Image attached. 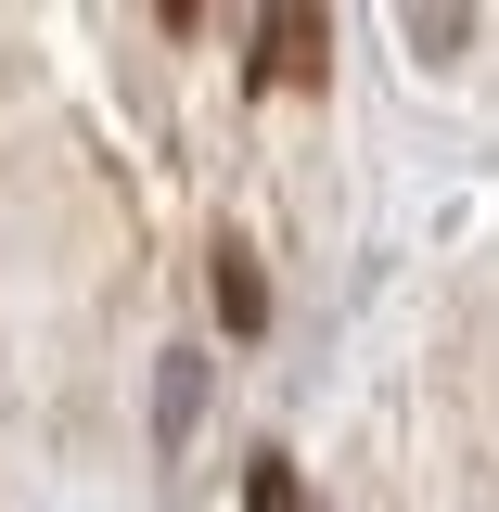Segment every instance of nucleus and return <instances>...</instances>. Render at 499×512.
Returning <instances> with one entry per match:
<instances>
[{
    "label": "nucleus",
    "instance_id": "7ed1b4c3",
    "mask_svg": "<svg viewBox=\"0 0 499 512\" xmlns=\"http://www.w3.org/2000/svg\"><path fill=\"white\" fill-rule=\"evenodd\" d=\"M244 512H308V500H295V461H256V474H244Z\"/></svg>",
    "mask_w": 499,
    "mask_h": 512
},
{
    "label": "nucleus",
    "instance_id": "f257e3e1",
    "mask_svg": "<svg viewBox=\"0 0 499 512\" xmlns=\"http://www.w3.org/2000/svg\"><path fill=\"white\" fill-rule=\"evenodd\" d=\"M320 52H333V26H320V13H256V90H308Z\"/></svg>",
    "mask_w": 499,
    "mask_h": 512
},
{
    "label": "nucleus",
    "instance_id": "f03ea898",
    "mask_svg": "<svg viewBox=\"0 0 499 512\" xmlns=\"http://www.w3.org/2000/svg\"><path fill=\"white\" fill-rule=\"evenodd\" d=\"M218 320H231V333H269V269H256L244 244H218Z\"/></svg>",
    "mask_w": 499,
    "mask_h": 512
}]
</instances>
